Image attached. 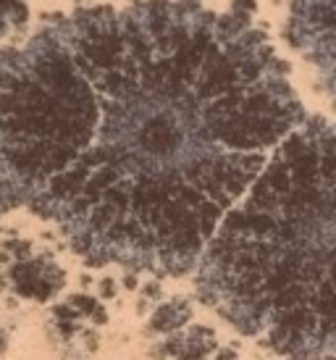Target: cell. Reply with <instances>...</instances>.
Returning a JSON list of instances; mask_svg holds the SVG:
<instances>
[{"mask_svg": "<svg viewBox=\"0 0 336 360\" xmlns=\"http://www.w3.org/2000/svg\"><path fill=\"white\" fill-rule=\"evenodd\" d=\"M200 292L284 358H336V124L284 137L210 240Z\"/></svg>", "mask_w": 336, "mask_h": 360, "instance_id": "1", "label": "cell"}, {"mask_svg": "<svg viewBox=\"0 0 336 360\" xmlns=\"http://www.w3.org/2000/svg\"><path fill=\"white\" fill-rule=\"evenodd\" d=\"M292 40L316 66L323 87L336 103V0H297Z\"/></svg>", "mask_w": 336, "mask_h": 360, "instance_id": "2", "label": "cell"}]
</instances>
